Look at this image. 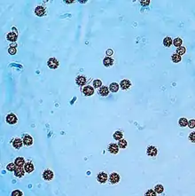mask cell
I'll return each mask as SVG.
<instances>
[{
  "label": "cell",
  "instance_id": "4316f807",
  "mask_svg": "<svg viewBox=\"0 0 195 196\" xmlns=\"http://www.w3.org/2000/svg\"><path fill=\"white\" fill-rule=\"evenodd\" d=\"M187 122H188L187 119H185V118H180L178 123H179L180 127H185V126H187Z\"/></svg>",
  "mask_w": 195,
  "mask_h": 196
},
{
  "label": "cell",
  "instance_id": "2e32d148",
  "mask_svg": "<svg viewBox=\"0 0 195 196\" xmlns=\"http://www.w3.org/2000/svg\"><path fill=\"white\" fill-rule=\"evenodd\" d=\"M99 93L102 97H107L109 94V89L107 86H101L99 90Z\"/></svg>",
  "mask_w": 195,
  "mask_h": 196
},
{
  "label": "cell",
  "instance_id": "ffe728a7",
  "mask_svg": "<svg viewBox=\"0 0 195 196\" xmlns=\"http://www.w3.org/2000/svg\"><path fill=\"white\" fill-rule=\"evenodd\" d=\"M109 91L112 92H117L119 91V84L116 83H112L109 85Z\"/></svg>",
  "mask_w": 195,
  "mask_h": 196
},
{
  "label": "cell",
  "instance_id": "5bb4252c",
  "mask_svg": "<svg viewBox=\"0 0 195 196\" xmlns=\"http://www.w3.org/2000/svg\"><path fill=\"white\" fill-rule=\"evenodd\" d=\"M13 172H14V176H15L16 177H19V178H21V177H22L24 176L25 169H22L21 167H17Z\"/></svg>",
  "mask_w": 195,
  "mask_h": 196
},
{
  "label": "cell",
  "instance_id": "7402d4cb",
  "mask_svg": "<svg viewBox=\"0 0 195 196\" xmlns=\"http://www.w3.org/2000/svg\"><path fill=\"white\" fill-rule=\"evenodd\" d=\"M171 59H172V61H173L174 63H178V62H180V61H181V60H182L181 56H180V55H178V54H176V53L172 54Z\"/></svg>",
  "mask_w": 195,
  "mask_h": 196
},
{
  "label": "cell",
  "instance_id": "3957f363",
  "mask_svg": "<svg viewBox=\"0 0 195 196\" xmlns=\"http://www.w3.org/2000/svg\"><path fill=\"white\" fill-rule=\"evenodd\" d=\"M59 65H60V63H59V61L57 60L55 58H51V59H49L47 61V66L52 69L58 68Z\"/></svg>",
  "mask_w": 195,
  "mask_h": 196
},
{
  "label": "cell",
  "instance_id": "e0dca14e",
  "mask_svg": "<svg viewBox=\"0 0 195 196\" xmlns=\"http://www.w3.org/2000/svg\"><path fill=\"white\" fill-rule=\"evenodd\" d=\"M6 38L8 41H10V42H13L14 43L16 40H17L18 38V35L17 33H15V32H10V33L7 34L6 36Z\"/></svg>",
  "mask_w": 195,
  "mask_h": 196
},
{
  "label": "cell",
  "instance_id": "44dd1931",
  "mask_svg": "<svg viewBox=\"0 0 195 196\" xmlns=\"http://www.w3.org/2000/svg\"><path fill=\"white\" fill-rule=\"evenodd\" d=\"M172 44H174L176 47H180V46H182V44H183V40L181 39V38L177 37V38H175L174 41H172Z\"/></svg>",
  "mask_w": 195,
  "mask_h": 196
},
{
  "label": "cell",
  "instance_id": "4dcf8cb0",
  "mask_svg": "<svg viewBox=\"0 0 195 196\" xmlns=\"http://www.w3.org/2000/svg\"><path fill=\"white\" fill-rule=\"evenodd\" d=\"M16 52H17V50H16V47H12V46H10L9 49H8V53H9L10 55L16 54Z\"/></svg>",
  "mask_w": 195,
  "mask_h": 196
},
{
  "label": "cell",
  "instance_id": "4fadbf2b",
  "mask_svg": "<svg viewBox=\"0 0 195 196\" xmlns=\"http://www.w3.org/2000/svg\"><path fill=\"white\" fill-rule=\"evenodd\" d=\"M24 169H25V171L27 173H31L35 169V166H34V164L31 162H28L24 164Z\"/></svg>",
  "mask_w": 195,
  "mask_h": 196
},
{
  "label": "cell",
  "instance_id": "d4e9b609",
  "mask_svg": "<svg viewBox=\"0 0 195 196\" xmlns=\"http://www.w3.org/2000/svg\"><path fill=\"white\" fill-rule=\"evenodd\" d=\"M16 167H17V166H16L15 163H14V162H13V163L11 162V163H9V164H8L7 166H6V169H7L8 171H11V172H12V171H14V170H15V169H16Z\"/></svg>",
  "mask_w": 195,
  "mask_h": 196
},
{
  "label": "cell",
  "instance_id": "d6a6232c",
  "mask_svg": "<svg viewBox=\"0 0 195 196\" xmlns=\"http://www.w3.org/2000/svg\"><path fill=\"white\" fill-rule=\"evenodd\" d=\"M187 124H188L189 128L193 129V128H194V125H195V121H194V119L190 120V121H189V122H187Z\"/></svg>",
  "mask_w": 195,
  "mask_h": 196
},
{
  "label": "cell",
  "instance_id": "30bf717a",
  "mask_svg": "<svg viewBox=\"0 0 195 196\" xmlns=\"http://www.w3.org/2000/svg\"><path fill=\"white\" fill-rule=\"evenodd\" d=\"M76 83L78 86H83V85L86 84L87 79H86V77L84 76V75H78L76 79Z\"/></svg>",
  "mask_w": 195,
  "mask_h": 196
},
{
  "label": "cell",
  "instance_id": "83f0119b",
  "mask_svg": "<svg viewBox=\"0 0 195 196\" xmlns=\"http://www.w3.org/2000/svg\"><path fill=\"white\" fill-rule=\"evenodd\" d=\"M127 145H128V143H127V141H126L125 139H120L119 140L118 146H119L120 148H126Z\"/></svg>",
  "mask_w": 195,
  "mask_h": 196
},
{
  "label": "cell",
  "instance_id": "836d02e7",
  "mask_svg": "<svg viewBox=\"0 0 195 196\" xmlns=\"http://www.w3.org/2000/svg\"><path fill=\"white\" fill-rule=\"evenodd\" d=\"M157 193H155V191H153V190H149V191H147L145 193V195H153V196H155Z\"/></svg>",
  "mask_w": 195,
  "mask_h": 196
},
{
  "label": "cell",
  "instance_id": "74e56055",
  "mask_svg": "<svg viewBox=\"0 0 195 196\" xmlns=\"http://www.w3.org/2000/svg\"><path fill=\"white\" fill-rule=\"evenodd\" d=\"M12 29H13V31H14V32H15V33H18V32H17V30H16V28H14V27H13V28H12Z\"/></svg>",
  "mask_w": 195,
  "mask_h": 196
},
{
  "label": "cell",
  "instance_id": "d6986e66",
  "mask_svg": "<svg viewBox=\"0 0 195 196\" xmlns=\"http://www.w3.org/2000/svg\"><path fill=\"white\" fill-rule=\"evenodd\" d=\"M14 163H15L17 167H22V166H24V164L26 163V162H25V160H24L23 157H18V158L15 159Z\"/></svg>",
  "mask_w": 195,
  "mask_h": 196
},
{
  "label": "cell",
  "instance_id": "f546056e",
  "mask_svg": "<svg viewBox=\"0 0 195 196\" xmlns=\"http://www.w3.org/2000/svg\"><path fill=\"white\" fill-rule=\"evenodd\" d=\"M102 85V82L100 80H94L93 81V88H99Z\"/></svg>",
  "mask_w": 195,
  "mask_h": 196
},
{
  "label": "cell",
  "instance_id": "277c9868",
  "mask_svg": "<svg viewBox=\"0 0 195 196\" xmlns=\"http://www.w3.org/2000/svg\"><path fill=\"white\" fill-rule=\"evenodd\" d=\"M107 179H108V176L105 172H100L97 175V180L100 184H105L107 181Z\"/></svg>",
  "mask_w": 195,
  "mask_h": 196
},
{
  "label": "cell",
  "instance_id": "f1b7e54d",
  "mask_svg": "<svg viewBox=\"0 0 195 196\" xmlns=\"http://www.w3.org/2000/svg\"><path fill=\"white\" fill-rule=\"evenodd\" d=\"M185 53V48L184 47V46H180V47H177V49H176V54L178 55H183Z\"/></svg>",
  "mask_w": 195,
  "mask_h": 196
},
{
  "label": "cell",
  "instance_id": "5b68a950",
  "mask_svg": "<svg viewBox=\"0 0 195 196\" xmlns=\"http://www.w3.org/2000/svg\"><path fill=\"white\" fill-rule=\"evenodd\" d=\"M35 13L36 16L41 17V16L45 15L46 10H45V8H44V6H43V5H37L35 9Z\"/></svg>",
  "mask_w": 195,
  "mask_h": 196
},
{
  "label": "cell",
  "instance_id": "ba28073f",
  "mask_svg": "<svg viewBox=\"0 0 195 196\" xmlns=\"http://www.w3.org/2000/svg\"><path fill=\"white\" fill-rule=\"evenodd\" d=\"M83 93H84L85 96L93 95V93H94V88L91 87V85H87V86L84 87V89H83Z\"/></svg>",
  "mask_w": 195,
  "mask_h": 196
},
{
  "label": "cell",
  "instance_id": "484cf974",
  "mask_svg": "<svg viewBox=\"0 0 195 196\" xmlns=\"http://www.w3.org/2000/svg\"><path fill=\"white\" fill-rule=\"evenodd\" d=\"M154 191H155V193H158V194H160V193H163L164 188H163V186H162L161 185H156V186H155V188H154Z\"/></svg>",
  "mask_w": 195,
  "mask_h": 196
},
{
  "label": "cell",
  "instance_id": "9c48e42d",
  "mask_svg": "<svg viewBox=\"0 0 195 196\" xmlns=\"http://www.w3.org/2000/svg\"><path fill=\"white\" fill-rule=\"evenodd\" d=\"M157 153H158L157 148H156L155 146H150L149 147L147 148V150H146V154H147L149 156H151V157L156 156L157 155Z\"/></svg>",
  "mask_w": 195,
  "mask_h": 196
},
{
  "label": "cell",
  "instance_id": "52a82bcc",
  "mask_svg": "<svg viewBox=\"0 0 195 196\" xmlns=\"http://www.w3.org/2000/svg\"><path fill=\"white\" fill-rule=\"evenodd\" d=\"M108 151L109 153L112 154H118L119 152V146L116 144H113V143H112V144L109 145L108 146Z\"/></svg>",
  "mask_w": 195,
  "mask_h": 196
},
{
  "label": "cell",
  "instance_id": "8fae6325",
  "mask_svg": "<svg viewBox=\"0 0 195 196\" xmlns=\"http://www.w3.org/2000/svg\"><path fill=\"white\" fill-rule=\"evenodd\" d=\"M131 86V81L127 80V79H124V80L121 81L120 83V87L123 90V91H126V90H129V87Z\"/></svg>",
  "mask_w": 195,
  "mask_h": 196
},
{
  "label": "cell",
  "instance_id": "7a4b0ae2",
  "mask_svg": "<svg viewBox=\"0 0 195 196\" xmlns=\"http://www.w3.org/2000/svg\"><path fill=\"white\" fill-rule=\"evenodd\" d=\"M5 122H6L7 123L12 124V125H13V124L17 123L18 119H17V117H16V115H14V114L11 113V114H9V115H6V117H5Z\"/></svg>",
  "mask_w": 195,
  "mask_h": 196
},
{
  "label": "cell",
  "instance_id": "603a6c76",
  "mask_svg": "<svg viewBox=\"0 0 195 196\" xmlns=\"http://www.w3.org/2000/svg\"><path fill=\"white\" fill-rule=\"evenodd\" d=\"M163 44L164 46H166V47H170L172 44V39L170 37H165L163 39Z\"/></svg>",
  "mask_w": 195,
  "mask_h": 196
},
{
  "label": "cell",
  "instance_id": "8992f818",
  "mask_svg": "<svg viewBox=\"0 0 195 196\" xmlns=\"http://www.w3.org/2000/svg\"><path fill=\"white\" fill-rule=\"evenodd\" d=\"M108 180L110 184H117L120 181V176L117 173H112L108 177Z\"/></svg>",
  "mask_w": 195,
  "mask_h": 196
},
{
  "label": "cell",
  "instance_id": "e575fe53",
  "mask_svg": "<svg viewBox=\"0 0 195 196\" xmlns=\"http://www.w3.org/2000/svg\"><path fill=\"white\" fill-rule=\"evenodd\" d=\"M194 137H195V133H194V132H192V133L190 134V136H189V139H190V141H192V143L195 141Z\"/></svg>",
  "mask_w": 195,
  "mask_h": 196
},
{
  "label": "cell",
  "instance_id": "6da1fadb",
  "mask_svg": "<svg viewBox=\"0 0 195 196\" xmlns=\"http://www.w3.org/2000/svg\"><path fill=\"white\" fill-rule=\"evenodd\" d=\"M54 177V174L51 169H45L43 173V178L45 181H51Z\"/></svg>",
  "mask_w": 195,
  "mask_h": 196
},
{
  "label": "cell",
  "instance_id": "8d00e7d4",
  "mask_svg": "<svg viewBox=\"0 0 195 196\" xmlns=\"http://www.w3.org/2000/svg\"><path fill=\"white\" fill-rule=\"evenodd\" d=\"M140 4H141L143 6H146V5H148L150 4V1H145V2L141 1V2H140Z\"/></svg>",
  "mask_w": 195,
  "mask_h": 196
},
{
  "label": "cell",
  "instance_id": "cb8c5ba5",
  "mask_svg": "<svg viewBox=\"0 0 195 196\" xmlns=\"http://www.w3.org/2000/svg\"><path fill=\"white\" fill-rule=\"evenodd\" d=\"M123 132H121V131H119V130L115 131V134H113V138H115V140H118V141H119L120 139H121V138H123Z\"/></svg>",
  "mask_w": 195,
  "mask_h": 196
},
{
  "label": "cell",
  "instance_id": "ac0fdd59",
  "mask_svg": "<svg viewBox=\"0 0 195 196\" xmlns=\"http://www.w3.org/2000/svg\"><path fill=\"white\" fill-rule=\"evenodd\" d=\"M103 64H104L105 67H111L113 64V60L110 57H105L103 60Z\"/></svg>",
  "mask_w": 195,
  "mask_h": 196
},
{
  "label": "cell",
  "instance_id": "7c38bea8",
  "mask_svg": "<svg viewBox=\"0 0 195 196\" xmlns=\"http://www.w3.org/2000/svg\"><path fill=\"white\" fill-rule=\"evenodd\" d=\"M23 140L21 139L20 138H16L13 139V146L15 149H20L23 146Z\"/></svg>",
  "mask_w": 195,
  "mask_h": 196
},
{
  "label": "cell",
  "instance_id": "d590c367",
  "mask_svg": "<svg viewBox=\"0 0 195 196\" xmlns=\"http://www.w3.org/2000/svg\"><path fill=\"white\" fill-rule=\"evenodd\" d=\"M105 53H107V56H112V55H113V50H112V49H108V50L107 51V52H105Z\"/></svg>",
  "mask_w": 195,
  "mask_h": 196
},
{
  "label": "cell",
  "instance_id": "1f68e13d",
  "mask_svg": "<svg viewBox=\"0 0 195 196\" xmlns=\"http://www.w3.org/2000/svg\"><path fill=\"white\" fill-rule=\"evenodd\" d=\"M12 195L13 196H21V195H23V193H22V192L20 191V190H15V191H13V193H12Z\"/></svg>",
  "mask_w": 195,
  "mask_h": 196
},
{
  "label": "cell",
  "instance_id": "9a60e30c",
  "mask_svg": "<svg viewBox=\"0 0 195 196\" xmlns=\"http://www.w3.org/2000/svg\"><path fill=\"white\" fill-rule=\"evenodd\" d=\"M22 140H23V144L27 146H29L33 144V138H32L29 135H28V134L24 136V138Z\"/></svg>",
  "mask_w": 195,
  "mask_h": 196
}]
</instances>
